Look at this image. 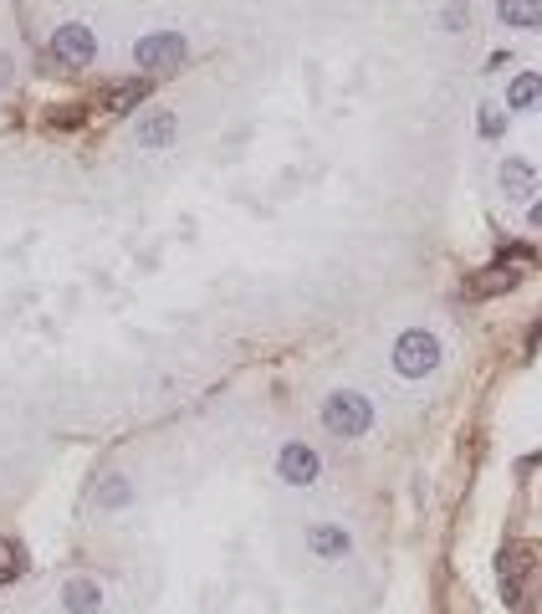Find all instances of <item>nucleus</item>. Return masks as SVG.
Returning a JSON list of instances; mask_svg holds the SVG:
<instances>
[{
	"label": "nucleus",
	"mask_w": 542,
	"mask_h": 614,
	"mask_svg": "<svg viewBox=\"0 0 542 614\" xmlns=\"http://www.w3.org/2000/svg\"><path fill=\"white\" fill-rule=\"evenodd\" d=\"M323 430L338 435V441H358V435H369V430H374V405H369V394H358V389H333L328 400H323Z\"/></svg>",
	"instance_id": "f257e3e1"
},
{
	"label": "nucleus",
	"mask_w": 542,
	"mask_h": 614,
	"mask_svg": "<svg viewBox=\"0 0 542 614\" xmlns=\"http://www.w3.org/2000/svg\"><path fill=\"white\" fill-rule=\"evenodd\" d=\"M389 359H394L399 379H425V374L440 369V338L430 328H404L389 348Z\"/></svg>",
	"instance_id": "f03ea898"
},
{
	"label": "nucleus",
	"mask_w": 542,
	"mask_h": 614,
	"mask_svg": "<svg viewBox=\"0 0 542 614\" xmlns=\"http://www.w3.org/2000/svg\"><path fill=\"white\" fill-rule=\"evenodd\" d=\"M185 57H190V41L179 31H154V36H144L139 47H133V62H139L144 72H179Z\"/></svg>",
	"instance_id": "7ed1b4c3"
},
{
	"label": "nucleus",
	"mask_w": 542,
	"mask_h": 614,
	"mask_svg": "<svg viewBox=\"0 0 542 614\" xmlns=\"http://www.w3.org/2000/svg\"><path fill=\"white\" fill-rule=\"evenodd\" d=\"M52 57H57L62 67L82 72V67H93L98 41H93V31H87V26H57V36H52Z\"/></svg>",
	"instance_id": "20e7f679"
},
{
	"label": "nucleus",
	"mask_w": 542,
	"mask_h": 614,
	"mask_svg": "<svg viewBox=\"0 0 542 614\" xmlns=\"http://www.w3.org/2000/svg\"><path fill=\"white\" fill-rule=\"evenodd\" d=\"M277 476L287 481V487H312V481L323 476V456L312 451V446H302V441H292L277 456Z\"/></svg>",
	"instance_id": "39448f33"
},
{
	"label": "nucleus",
	"mask_w": 542,
	"mask_h": 614,
	"mask_svg": "<svg viewBox=\"0 0 542 614\" xmlns=\"http://www.w3.org/2000/svg\"><path fill=\"white\" fill-rule=\"evenodd\" d=\"M62 609H67V614H98V609H103V589L87 579V574H72V579L62 584Z\"/></svg>",
	"instance_id": "423d86ee"
},
{
	"label": "nucleus",
	"mask_w": 542,
	"mask_h": 614,
	"mask_svg": "<svg viewBox=\"0 0 542 614\" xmlns=\"http://www.w3.org/2000/svg\"><path fill=\"white\" fill-rule=\"evenodd\" d=\"M507 108L512 113H542V72H522L507 82Z\"/></svg>",
	"instance_id": "0eeeda50"
},
{
	"label": "nucleus",
	"mask_w": 542,
	"mask_h": 614,
	"mask_svg": "<svg viewBox=\"0 0 542 614\" xmlns=\"http://www.w3.org/2000/svg\"><path fill=\"white\" fill-rule=\"evenodd\" d=\"M307 548L318 553V558H348L353 553V538L338 528V522H318V528L307 533Z\"/></svg>",
	"instance_id": "6e6552de"
},
{
	"label": "nucleus",
	"mask_w": 542,
	"mask_h": 614,
	"mask_svg": "<svg viewBox=\"0 0 542 614\" xmlns=\"http://www.w3.org/2000/svg\"><path fill=\"white\" fill-rule=\"evenodd\" d=\"M139 144H144V149L174 144V113H169V108H149V113L139 118Z\"/></svg>",
	"instance_id": "1a4fd4ad"
},
{
	"label": "nucleus",
	"mask_w": 542,
	"mask_h": 614,
	"mask_svg": "<svg viewBox=\"0 0 542 614\" xmlns=\"http://www.w3.org/2000/svg\"><path fill=\"white\" fill-rule=\"evenodd\" d=\"M496 16H502V26H542V0H496Z\"/></svg>",
	"instance_id": "9d476101"
},
{
	"label": "nucleus",
	"mask_w": 542,
	"mask_h": 614,
	"mask_svg": "<svg viewBox=\"0 0 542 614\" xmlns=\"http://www.w3.org/2000/svg\"><path fill=\"white\" fill-rule=\"evenodd\" d=\"M532 185H537V169H532L527 159H502V190H507L512 200L532 195Z\"/></svg>",
	"instance_id": "9b49d317"
},
{
	"label": "nucleus",
	"mask_w": 542,
	"mask_h": 614,
	"mask_svg": "<svg viewBox=\"0 0 542 614\" xmlns=\"http://www.w3.org/2000/svg\"><path fill=\"white\" fill-rule=\"evenodd\" d=\"M517 282H522L517 267H491V272H476V277H471V292L486 297V292H507V287H517Z\"/></svg>",
	"instance_id": "f8f14e48"
},
{
	"label": "nucleus",
	"mask_w": 542,
	"mask_h": 614,
	"mask_svg": "<svg viewBox=\"0 0 542 614\" xmlns=\"http://www.w3.org/2000/svg\"><path fill=\"white\" fill-rule=\"evenodd\" d=\"M149 87H154V82H128V87H113V93H108V108H113V113L139 108V103L149 98Z\"/></svg>",
	"instance_id": "ddd939ff"
},
{
	"label": "nucleus",
	"mask_w": 542,
	"mask_h": 614,
	"mask_svg": "<svg viewBox=\"0 0 542 614\" xmlns=\"http://www.w3.org/2000/svg\"><path fill=\"white\" fill-rule=\"evenodd\" d=\"M98 502H103V507H123V502H128V481H123V476H108L103 492H98Z\"/></svg>",
	"instance_id": "4468645a"
},
{
	"label": "nucleus",
	"mask_w": 542,
	"mask_h": 614,
	"mask_svg": "<svg viewBox=\"0 0 542 614\" xmlns=\"http://www.w3.org/2000/svg\"><path fill=\"white\" fill-rule=\"evenodd\" d=\"M502 113H496V108H481V139H502Z\"/></svg>",
	"instance_id": "2eb2a0df"
},
{
	"label": "nucleus",
	"mask_w": 542,
	"mask_h": 614,
	"mask_svg": "<svg viewBox=\"0 0 542 614\" xmlns=\"http://www.w3.org/2000/svg\"><path fill=\"white\" fill-rule=\"evenodd\" d=\"M52 123H57V128H77V123H82V108H57Z\"/></svg>",
	"instance_id": "dca6fc26"
},
{
	"label": "nucleus",
	"mask_w": 542,
	"mask_h": 614,
	"mask_svg": "<svg viewBox=\"0 0 542 614\" xmlns=\"http://www.w3.org/2000/svg\"><path fill=\"white\" fill-rule=\"evenodd\" d=\"M527 221H532V226H542V200H537V205L527 210Z\"/></svg>",
	"instance_id": "f3484780"
}]
</instances>
